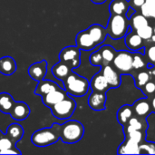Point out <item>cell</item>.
<instances>
[{
	"mask_svg": "<svg viewBox=\"0 0 155 155\" xmlns=\"http://www.w3.org/2000/svg\"><path fill=\"white\" fill-rule=\"evenodd\" d=\"M52 127L58 133L63 143L73 144L78 143L84 134V125L75 120H70L63 124L54 123Z\"/></svg>",
	"mask_w": 155,
	"mask_h": 155,
	"instance_id": "1",
	"label": "cell"
},
{
	"mask_svg": "<svg viewBox=\"0 0 155 155\" xmlns=\"http://www.w3.org/2000/svg\"><path fill=\"white\" fill-rule=\"evenodd\" d=\"M63 83L65 92L75 97H82L85 95L90 88V82L86 78L73 72V70L63 80Z\"/></svg>",
	"mask_w": 155,
	"mask_h": 155,
	"instance_id": "2",
	"label": "cell"
},
{
	"mask_svg": "<svg viewBox=\"0 0 155 155\" xmlns=\"http://www.w3.org/2000/svg\"><path fill=\"white\" fill-rule=\"evenodd\" d=\"M129 28L128 18L125 15H114L108 21V25L106 27L107 35L114 40H118L124 37L127 35V30Z\"/></svg>",
	"mask_w": 155,
	"mask_h": 155,
	"instance_id": "3",
	"label": "cell"
},
{
	"mask_svg": "<svg viewBox=\"0 0 155 155\" xmlns=\"http://www.w3.org/2000/svg\"><path fill=\"white\" fill-rule=\"evenodd\" d=\"M59 139L60 136L58 133L52 126L35 131L31 137L33 144L37 147H45L52 145L55 143Z\"/></svg>",
	"mask_w": 155,
	"mask_h": 155,
	"instance_id": "4",
	"label": "cell"
},
{
	"mask_svg": "<svg viewBox=\"0 0 155 155\" xmlns=\"http://www.w3.org/2000/svg\"><path fill=\"white\" fill-rule=\"evenodd\" d=\"M75 108H76L75 101L73 98L67 96L64 100L60 101L59 103L52 106L50 109L52 114L55 118L59 120H65L70 118L74 114Z\"/></svg>",
	"mask_w": 155,
	"mask_h": 155,
	"instance_id": "5",
	"label": "cell"
},
{
	"mask_svg": "<svg viewBox=\"0 0 155 155\" xmlns=\"http://www.w3.org/2000/svg\"><path fill=\"white\" fill-rule=\"evenodd\" d=\"M59 60L68 64L72 70L78 68L81 64V50L77 46H66L61 50Z\"/></svg>",
	"mask_w": 155,
	"mask_h": 155,
	"instance_id": "6",
	"label": "cell"
},
{
	"mask_svg": "<svg viewBox=\"0 0 155 155\" xmlns=\"http://www.w3.org/2000/svg\"><path fill=\"white\" fill-rule=\"evenodd\" d=\"M133 57L134 54L125 50L116 52L115 57L113 61L114 68L122 73L130 72L133 69Z\"/></svg>",
	"mask_w": 155,
	"mask_h": 155,
	"instance_id": "7",
	"label": "cell"
},
{
	"mask_svg": "<svg viewBox=\"0 0 155 155\" xmlns=\"http://www.w3.org/2000/svg\"><path fill=\"white\" fill-rule=\"evenodd\" d=\"M29 76L35 81H41L45 79L47 73V62L45 60H42L41 62L35 63L31 64L27 70Z\"/></svg>",
	"mask_w": 155,
	"mask_h": 155,
	"instance_id": "8",
	"label": "cell"
},
{
	"mask_svg": "<svg viewBox=\"0 0 155 155\" xmlns=\"http://www.w3.org/2000/svg\"><path fill=\"white\" fill-rule=\"evenodd\" d=\"M67 96H68V94L65 92V90L60 87L59 89L54 90L50 92L49 94L42 96V102L45 106L51 108L52 106H54L60 101L66 98Z\"/></svg>",
	"mask_w": 155,
	"mask_h": 155,
	"instance_id": "9",
	"label": "cell"
},
{
	"mask_svg": "<svg viewBox=\"0 0 155 155\" xmlns=\"http://www.w3.org/2000/svg\"><path fill=\"white\" fill-rule=\"evenodd\" d=\"M29 106L24 102H15L9 114L15 121H24L30 114Z\"/></svg>",
	"mask_w": 155,
	"mask_h": 155,
	"instance_id": "10",
	"label": "cell"
},
{
	"mask_svg": "<svg viewBox=\"0 0 155 155\" xmlns=\"http://www.w3.org/2000/svg\"><path fill=\"white\" fill-rule=\"evenodd\" d=\"M75 42H76V46L80 50H84V51H90L97 46L86 29L77 34Z\"/></svg>",
	"mask_w": 155,
	"mask_h": 155,
	"instance_id": "11",
	"label": "cell"
},
{
	"mask_svg": "<svg viewBox=\"0 0 155 155\" xmlns=\"http://www.w3.org/2000/svg\"><path fill=\"white\" fill-rule=\"evenodd\" d=\"M102 74L105 77L107 83L109 84V86L112 88H117L121 84V75L118 74V72L113 68L111 65L106 64L102 66L101 70Z\"/></svg>",
	"mask_w": 155,
	"mask_h": 155,
	"instance_id": "12",
	"label": "cell"
},
{
	"mask_svg": "<svg viewBox=\"0 0 155 155\" xmlns=\"http://www.w3.org/2000/svg\"><path fill=\"white\" fill-rule=\"evenodd\" d=\"M106 104V93L103 92H95L90 94L88 98V105L91 109L94 111H103L105 109Z\"/></svg>",
	"mask_w": 155,
	"mask_h": 155,
	"instance_id": "13",
	"label": "cell"
},
{
	"mask_svg": "<svg viewBox=\"0 0 155 155\" xmlns=\"http://www.w3.org/2000/svg\"><path fill=\"white\" fill-rule=\"evenodd\" d=\"M86 30L89 33L90 36L92 37V39L94 40V42L95 43L96 45H102L104 42V40L106 39V36H107L106 28H104L101 25H98V24L92 25Z\"/></svg>",
	"mask_w": 155,
	"mask_h": 155,
	"instance_id": "14",
	"label": "cell"
},
{
	"mask_svg": "<svg viewBox=\"0 0 155 155\" xmlns=\"http://www.w3.org/2000/svg\"><path fill=\"white\" fill-rule=\"evenodd\" d=\"M90 88L93 91L103 92V93H106L109 90V88H110L109 84L107 83V81H106L105 77L104 76V74H102V72L94 75V77L92 78V80L90 82Z\"/></svg>",
	"mask_w": 155,
	"mask_h": 155,
	"instance_id": "15",
	"label": "cell"
},
{
	"mask_svg": "<svg viewBox=\"0 0 155 155\" xmlns=\"http://www.w3.org/2000/svg\"><path fill=\"white\" fill-rule=\"evenodd\" d=\"M59 88H60V86L56 83H54L51 80L43 79V80L38 82L34 94L36 95H40L42 97V96L49 94L50 92L56 90V89H59Z\"/></svg>",
	"mask_w": 155,
	"mask_h": 155,
	"instance_id": "16",
	"label": "cell"
},
{
	"mask_svg": "<svg viewBox=\"0 0 155 155\" xmlns=\"http://www.w3.org/2000/svg\"><path fill=\"white\" fill-rule=\"evenodd\" d=\"M16 63L11 56H3L0 58V73L4 75H12L16 71Z\"/></svg>",
	"mask_w": 155,
	"mask_h": 155,
	"instance_id": "17",
	"label": "cell"
},
{
	"mask_svg": "<svg viewBox=\"0 0 155 155\" xmlns=\"http://www.w3.org/2000/svg\"><path fill=\"white\" fill-rule=\"evenodd\" d=\"M143 39L136 32H132L125 36V45L132 51H138L143 46Z\"/></svg>",
	"mask_w": 155,
	"mask_h": 155,
	"instance_id": "18",
	"label": "cell"
},
{
	"mask_svg": "<svg viewBox=\"0 0 155 155\" xmlns=\"http://www.w3.org/2000/svg\"><path fill=\"white\" fill-rule=\"evenodd\" d=\"M72 71L71 67L66 64L64 62H58L57 64H55L53 67H52V74L53 75L63 82V80L69 74V73Z\"/></svg>",
	"mask_w": 155,
	"mask_h": 155,
	"instance_id": "19",
	"label": "cell"
},
{
	"mask_svg": "<svg viewBox=\"0 0 155 155\" xmlns=\"http://www.w3.org/2000/svg\"><path fill=\"white\" fill-rule=\"evenodd\" d=\"M133 109H134V113L138 116H141V117L148 115L152 112L151 104L147 99H139V100H137L134 103V104L133 106Z\"/></svg>",
	"mask_w": 155,
	"mask_h": 155,
	"instance_id": "20",
	"label": "cell"
},
{
	"mask_svg": "<svg viewBox=\"0 0 155 155\" xmlns=\"http://www.w3.org/2000/svg\"><path fill=\"white\" fill-rule=\"evenodd\" d=\"M24 134H25L24 129L20 124H11L6 129L5 135H7L15 143H16L22 139V137L24 136Z\"/></svg>",
	"mask_w": 155,
	"mask_h": 155,
	"instance_id": "21",
	"label": "cell"
},
{
	"mask_svg": "<svg viewBox=\"0 0 155 155\" xmlns=\"http://www.w3.org/2000/svg\"><path fill=\"white\" fill-rule=\"evenodd\" d=\"M118 153L120 154H140L139 143L126 140L119 146Z\"/></svg>",
	"mask_w": 155,
	"mask_h": 155,
	"instance_id": "22",
	"label": "cell"
},
{
	"mask_svg": "<svg viewBox=\"0 0 155 155\" xmlns=\"http://www.w3.org/2000/svg\"><path fill=\"white\" fill-rule=\"evenodd\" d=\"M130 5L126 0H113L109 5L111 14L114 15H125Z\"/></svg>",
	"mask_w": 155,
	"mask_h": 155,
	"instance_id": "23",
	"label": "cell"
},
{
	"mask_svg": "<svg viewBox=\"0 0 155 155\" xmlns=\"http://www.w3.org/2000/svg\"><path fill=\"white\" fill-rule=\"evenodd\" d=\"M133 116H134V109L132 106L128 104L123 105L117 112V121L122 125H125Z\"/></svg>",
	"mask_w": 155,
	"mask_h": 155,
	"instance_id": "24",
	"label": "cell"
},
{
	"mask_svg": "<svg viewBox=\"0 0 155 155\" xmlns=\"http://www.w3.org/2000/svg\"><path fill=\"white\" fill-rule=\"evenodd\" d=\"M15 104V100L12 95L7 93H0V112L3 114H9L13 105Z\"/></svg>",
	"mask_w": 155,
	"mask_h": 155,
	"instance_id": "25",
	"label": "cell"
},
{
	"mask_svg": "<svg viewBox=\"0 0 155 155\" xmlns=\"http://www.w3.org/2000/svg\"><path fill=\"white\" fill-rule=\"evenodd\" d=\"M149 25L148 18L145 17L143 14H134L129 19V25L133 28V30H138L143 26Z\"/></svg>",
	"mask_w": 155,
	"mask_h": 155,
	"instance_id": "26",
	"label": "cell"
},
{
	"mask_svg": "<svg viewBox=\"0 0 155 155\" xmlns=\"http://www.w3.org/2000/svg\"><path fill=\"white\" fill-rule=\"evenodd\" d=\"M99 51L103 57L104 65L109 64L110 63H112L114 61L115 54H116V51L111 45H104L99 49Z\"/></svg>",
	"mask_w": 155,
	"mask_h": 155,
	"instance_id": "27",
	"label": "cell"
},
{
	"mask_svg": "<svg viewBox=\"0 0 155 155\" xmlns=\"http://www.w3.org/2000/svg\"><path fill=\"white\" fill-rule=\"evenodd\" d=\"M141 13L145 17L155 20V0H145L141 7Z\"/></svg>",
	"mask_w": 155,
	"mask_h": 155,
	"instance_id": "28",
	"label": "cell"
},
{
	"mask_svg": "<svg viewBox=\"0 0 155 155\" xmlns=\"http://www.w3.org/2000/svg\"><path fill=\"white\" fill-rule=\"evenodd\" d=\"M142 129H143V124H142V122L138 118L134 117V116L128 121V123L125 125H124V134L130 133L132 131H137V130H141L142 131Z\"/></svg>",
	"mask_w": 155,
	"mask_h": 155,
	"instance_id": "29",
	"label": "cell"
},
{
	"mask_svg": "<svg viewBox=\"0 0 155 155\" xmlns=\"http://www.w3.org/2000/svg\"><path fill=\"white\" fill-rule=\"evenodd\" d=\"M150 80V74L149 73H147L146 71H142L140 73H138L136 78H135V85L136 87L142 89L147 82H149Z\"/></svg>",
	"mask_w": 155,
	"mask_h": 155,
	"instance_id": "30",
	"label": "cell"
},
{
	"mask_svg": "<svg viewBox=\"0 0 155 155\" xmlns=\"http://www.w3.org/2000/svg\"><path fill=\"white\" fill-rule=\"evenodd\" d=\"M16 143H15L7 135L4 134L1 138H0V153L3 151L8 150V149H12L16 147L15 146Z\"/></svg>",
	"mask_w": 155,
	"mask_h": 155,
	"instance_id": "31",
	"label": "cell"
},
{
	"mask_svg": "<svg viewBox=\"0 0 155 155\" xmlns=\"http://www.w3.org/2000/svg\"><path fill=\"white\" fill-rule=\"evenodd\" d=\"M143 40H149L151 39L152 35H153V27L149 25H145V26H143L141 27L140 29L136 30L135 31Z\"/></svg>",
	"mask_w": 155,
	"mask_h": 155,
	"instance_id": "32",
	"label": "cell"
},
{
	"mask_svg": "<svg viewBox=\"0 0 155 155\" xmlns=\"http://www.w3.org/2000/svg\"><path fill=\"white\" fill-rule=\"evenodd\" d=\"M89 61H90V64L94 66H99V67H102L104 65V61H103V57H102V54L100 53V51H95L91 55H90V58H89Z\"/></svg>",
	"mask_w": 155,
	"mask_h": 155,
	"instance_id": "33",
	"label": "cell"
},
{
	"mask_svg": "<svg viewBox=\"0 0 155 155\" xmlns=\"http://www.w3.org/2000/svg\"><path fill=\"white\" fill-rule=\"evenodd\" d=\"M125 139L133 141V142H135V143L140 144L142 143V141H143V134H142L141 130L132 131L130 133H126L125 134Z\"/></svg>",
	"mask_w": 155,
	"mask_h": 155,
	"instance_id": "34",
	"label": "cell"
},
{
	"mask_svg": "<svg viewBox=\"0 0 155 155\" xmlns=\"http://www.w3.org/2000/svg\"><path fill=\"white\" fill-rule=\"evenodd\" d=\"M140 153L144 154H155V143H144L139 144Z\"/></svg>",
	"mask_w": 155,
	"mask_h": 155,
	"instance_id": "35",
	"label": "cell"
},
{
	"mask_svg": "<svg viewBox=\"0 0 155 155\" xmlns=\"http://www.w3.org/2000/svg\"><path fill=\"white\" fill-rule=\"evenodd\" d=\"M146 65V62L145 60L143 59V57L139 54H134V57H133V69H142V68H144Z\"/></svg>",
	"mask_w": 155,
	"mask_h": 155,
	"instance_id": "36",
	"label": "cell"
},
{
	"mask_svg": "<svg viewBox=\"0 0 155 155\" xmlns=\"http://www.w3.org/2000/svg\"><path fill=\"white\" fill-rule=\"evenodd\" d=\"M143 92L144 93L145 96H148L150 94H153L155 93V83L154 82H147L146 84L142 88Z\"/></svg>",
	"mask_w": 155,
	"mask_h": 155,
	"instance_id": "37",
	"label": "cell"
},
{
	"mask_svg": "<svg viewBox=\"0 0 155 155\" xmlns=\"http://www.w3.org/2000/svg\"><path fill=\"white\" fill-rule=\"evenodd\" d=\"M145 55H146L147 59H148L151 63L155 64V45L150 46V47L146 50Z\"/></svg>",
	"mask_w": 155,
	"mask_h": 155,
	"instance_id": "38",
	"label": "cell"
},
{
	"mask_svg": "<svg viewBox=\"0 0 155 155\" xmlns=\"http://www.w3.org/2000/svg\"><path fill=\"white\" fill-rule=\"evenodd\" d=\"M145 0H129V5L132 7L135 8H141L142 5L144 4Z\"/></svg>",
	"mask_w": 155,
	"mask_h": 155,
	"instance_id": "39",
	"label": "cell"
},
{
	"mask_svg": "<svg viewBox=\"0 0 155 155\" xmlns=\"http://www.w3.org/2000/svg\"><path fill=\"white\" fill-rule=\"evenodd\" d=\"M134 14H135V10H134V7H132V6H129V8H128V10H127V12L125 13L126 17H127L128 19H130V18H131V16H132Z\"/></svg>",
	"mask_w": 155,
	"mask_h": 155,
	"instance_id": "40",
	"label": "cell"
},
{
	"mask_svg": "<svg viewBox=\"0 0 155 155\" xmlns=\"http://www.w3.org/2000/svg\"><path fill=\"white\" fill-rule=\"evenodd\" d=\"M94 4H96V5H101V4H104L105 3L106 0H91Z\"/></svg>",
	"mask_w": 155,
	"mask_h": 155,
	"instance_id": "41",
	"label": "cell"
},
{
	"mask_svg": "<svg viewBox=\"0 0 155 155\" xmlns=\"http://www.w3.org/2000/svg\"><path fill=\"white\" fill-rule=\"evenodd\" d=\"M151 106H152V111H153L155 113V96L153 98V100L151 102Z\"/></svg>",
	"mask_w": 155,
	"mask_h": 155,
	"instance_id": "42",
	"label": "cell"
},
{
	"mask_svg": "<svg viewBox=\"0 0 155 155\" xmlns=\"http://www.w3.org/2000/svg\"><path fill=\"white\" fill-rule=\"evenodd\" d=\"M149 74H150V77H151L152 75H155V68L149 73Z\"/></svg>",
	"mask_w": 155,
	"mask_h": 155,
	"instance_id": "43",
	"label": "cell"
},
{
	"mask_svg": "<svg viewBox=\"0 0 155 155\" xmlns=\"http://www.w3.org/2000/svg\"><path fill=\"white\" fill-rule=\"evenodd\" d=\"M151 40H152V41H153V43H155V35H154V34H153V35H152V37H151Z\"/></svg>",
	"mask_w": 155,
	"mask_h": 155,
	"instance_id": "44",
	"label": "cell"
},
{
	"mask_svg": "<svg viewBox=\"0 0 155 155\" xmlns=\"http://www.w3.org/2000/svg\"><path fill=\"white\" fill-rule=\"evenodd\" d=\"M3 135H4V134H3V133H2V131L0 130V138H1V137H2Z\"/></svg>",
	"mask_w": 155,
	"mask_h": 155,
	"instance_id": "45",
	"label": "cell"
},
{
	"mask_svg": "<svg viewBox=\"0 0 155 155\" xmlns=\"http://www.w3.org/2000/svg\"><path fill=\"white\" fill-rule=\"evenodd\" d=\"M153 34L155 35V27H153Z\"/></svg>",
	"mask_w": 155,
	"mask_h": 155,
	"instance_id": "46",
	"label": "cell"
},
{
	"mask_svg": "<svg viewBox=\"0 0 155 155\" xmlns=\"http://www.w3.org/2000/svg\"><path fill=\"white\" fill-rule=\"evenodd\" d=\"M154 83H155V81H154Z\"/></svg>",
	"mask_w": 155,
	"mask_h": 155,
	"instance_id": "47",
	"label": "cell"
}]
</instances>
